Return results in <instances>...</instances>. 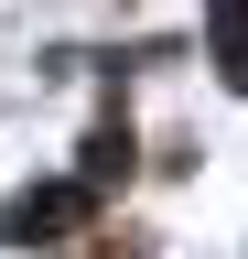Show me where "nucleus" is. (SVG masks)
I'll use <instances>...</instances> for the list:
<instances>
[{
    "label": "nucleus",
    "mask_w": 248,
    "mask_h": 259,
    "mask_svg": "<svg viewBox=\"0 0 248 259\" xmlns=\"http://www.w3.org/2000/svg\"><path fill=\"white\" fill-rule=\"evenodd\" d=\"M86 205H97L86 184H33V194H11V205H0V238H11V248H43L54 227H76Z\"/></svg>",
    "instance_id": "f257e3e1"
},
{
    "label": "nucleus",
    "mask_w": 248,
    "mask_h": 259,
    "mask_svg": "<svg viewBox=\"0 0 248 259\" xmlns=\"http://www.w3.org/2000/svg\"><path fill=\"white\" fill-rule=\"evenodd\" d=\"M216 65L227 87H248V0H216Z\"/></svg>",
    "instance_id": "f03ea898"
}]
</instances>
